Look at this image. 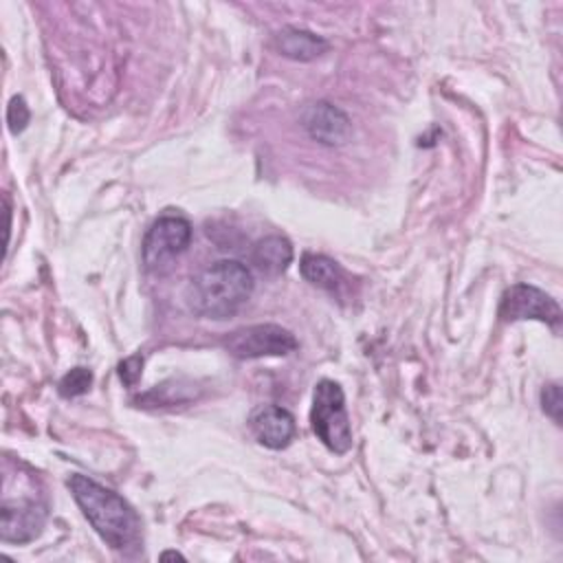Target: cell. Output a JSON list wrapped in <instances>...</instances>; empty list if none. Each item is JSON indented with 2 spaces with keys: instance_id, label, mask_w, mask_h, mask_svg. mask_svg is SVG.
<instances>
[{
  "instance_id": "6da1fadb",
  "label": "cell",
  "mask_w": 563,
  "mask_h": 563,
  "mask_svg": "<svg viewBox=\"0 0 563 563\" xmlns=\"http://www.w3.org/2000/svg\"><path fill=\"white\" fill-rule=\"evenodd\" d=\"M68 488L88 523L112 550L130 552L143 543L141 519L119 493L81 473L68 477Z\"/></svg>"
},
{
  "instance_id": "7a4b0ae2",
  "label": "cell",
  "mask_w": 563,
  "mask_h": 563,
  "mask_svg": "<svg viewBox=\"0 0 563 563\" xmlns=\"http://www.w3.org/2000/svg\"><path fill=\"white\" fill-rule=\"evenodd\" d=\"M253 273L238 260H218L202 268L189 284V308L205 319L233 317L253 295Z\"/></svg>"
},
{
  "instance_id": "3957f363",
  "label": "cell",
  "mask_w": 563,
  "mask_h": 563,
  "mask_svg": "<svg viewBox=\"0 0 563 563\" xmlns=\"http://www.w3.org/2000/svg\"><path fill=\"white\" fill-rule=\"evenodd\" d=\"M310 424L325 449L343 455L352 449V424L345 411V396L339 383L323 378L314 385Z\"/></svg>"
},
{
  "instance_id": "277c9868",
  "label": "cell",
  "mask_w": 563,
  "mask_h": 563,
  "mask_svg": "<svg viewBox=\"0 0 563 563\" xmlns=\"http://www.w3.org/2000/svg\"><path fill=\"white\" fill-rule=\"evenodd\" d=\"M222 345L235 358H262L286 356L299 347V341L290 330L277 323H255L229 332Z\"/></svg>"
},
{
  "instance_id": "5b68a950",
  "label": "cell",
  "mask_w": 563,
  "mask_h": 563,
  "mask_svg": "<svg viewBox=\"0 0 563 563\" xmlns=\"http://www.w3.org/2000/svg\"><path fill=\"white\" fill-rule=\"evenodd\" d=\"M191 235V224L183 216H161L158 220H154L141 244L145 268L158 271L169 264L189 246Z\"/></svg>"
},
{
  "instance_id": "8992f818",
  "label": "cell",
  "mask_w": 563,
  "mask_h": 563,
  "mask_svg": "<svg viewBox=\"0 0 563 563\" xmlns=\"http://www.w3.org/2000/svg\"><path fill=\"white\" fill-rule=\"evenodd\" d=\"M48 519V504L37 495L11 499L4 495L0 508V539L4 543H29L40 537Z\"/></svg>"
},
{
  "instance_id": "52a82bcc",
  "label": "cell",
  "mask_w": 563,
  "mask_h": 563,
  "mask_svg": "<svg viewBox=\"0 0 563 563\" xmlns=\"http://www.w3.org/2000/svg\"><path fill=\"white\" fill-rule=\"evenodd\" d=\"M497 317L501 321H521V319H537L550 325H559L561 308L556 299L530 284H512L506 288L499 301Z\"/></svg>"
},
{
  "instance_id": "ba28073f",
  "label": "cell",
  "mask_w": 563,
  "mask_h": 563,
  "mask_svg": "<svg viewBox=\"0 0 563 563\" xmlns=\"http://www.w3.org/2000/svg\"><path fill=\"white\" fill-rule=\"evenodd\" d=\"M301 125L310 139L328 147H339L352 136L350 117L330 101H314L301 112Z\"/></svg>"
},
{
  "instance_id": "9c48e42d",
  "label": "cell",
  "mask_w": 563,
  "mask_h": 563,
  "mask_svg": "<svg viewBox=\"0 0 563 563\" xmlns=\"http://www.w3.org/2000/svg\"><path fill=\"white\" fill-rule=\"evenodd\" d=\"M249 427L255 440L273 451L286 449L297 431L292 413L279 405H262L255 409L249 418Z\"/></svg>"
},
{
  "instance_id": "30bf717a",
  "label": "cell",
  "mask_w": 563,
  "mask_h": 563,
  "mask_svg": "<svg viewBox=\"0 0 563 563\" xmlns=\"http://www.w3.org/2000/svg\"><path fill=\"white\" fill-rule=\"evenodd\" d=\"M273 46L279 55L295 59V62H312L330 48L328 40H323L321 35H317L312 31L297 29V26H286V29L277 31L273 37Z\"/></svg>"
},
{
  "instance_id": "8fae6325",
  "label": "cell",
  "mask_w": 563,
  "mask_h": 563,
  "mask_svg": "<svg viewBox=\"0 0 563 563\" xmlns=\"http://www.w3.org/2000/svg\"><path fill=\"white\" fill-rule=\"evenodd\" d=\"M251 262L264 275H282L292 262V244L284 235H266L253 244Z\"/></svg>"
},
{
  "instance_id": "7c38bea8",
  "label": "cell",
  "mask_w": 563,
  "mask_h": 563,
  "mask_svg": "<svg viewBox=\"0 0 563 563\" xmlns=\"http://www.w3.org/2000/svg\"><path fill=\"white\" fill-rule=\"evenodd\" d=\"M299 273L306 282L328 292H339L341 286L345 284L343 268L332 257L321 253H303L299 262Z\"/></svg>"
},
{
  "instance_id": "4fadbf2b",
  "label": "cell",
  "mask_w": 563,
  "mask_h": 563,
  "mask_svg": "<svg viewBox=\"0 0 563 563\" xmlns=\"http://www.w3.org/2000/svg\"><path fill=\"white\" fill-rule=\"evenodd\" d=\"M90 385H92V372L88 367H73L57 383V391L64 398H75V396L86 394L90 389Z\"/></svg>"
},
{
  "instance_id": "5bb4252c",
  "label": "cell",
  "mask_w": 563,
  "mask_h": 563,
  "mask_svg": "<svg viewBox=\"0 0 563 563\" xmlns=\"http://www.w3.org/2000/svg\"><path fill=\"white\" fill-rule=\"evenodd\" d=\"M29 121H31V110H29L24 97H20V95L11 97V101H9V106H7V125H9V132H11V134L24 132L26 125H29Z\"/></svg>"
},
{
  "instance_id": "9a60e30c",
  "label": "cell",
  "mask_w": 563,
  "mask_h": 563,
  "mask_svg": "<svg viewBox=\"0 0 563 563\" xmlns=\"http://www.w3.org/2000/svg\"><path fill=\"white\" fill-rule=\"evenodd\" d=\"M541 407L556 424L561 422V387H559V383H550L541 389Z\"/></svg>"
},
{
  "instance_id": "2e32d148",
  "label": "cell",
  "mask_w": 563,
  "mask_h": 563,
  "mask_svg": "<svg viewBox=\"0 0 563 563\" xmlns=\"http://www.w3.org/2000/svg\"><path fill=\"white\" fill-rule=\"evenodd\" d=\"M141 367H143V356L141 354H134V356H128L125 361L119 363V378L125 387H134L136 380L141 378Z\"/></svg>"
},
{
  "instance_id": "e0dca14e",
  "label": "cell",
  "mask_w": 563,
  "mask_h": 563,
  "mask_svg": "<svg viewBox=\"0 0 563 563\" xmlns=\"http://www.w3.org/2000/svg\"><path fill=\"white\" fill-rule=\"evenodd\" d=\"M161 559H163V561H165V559H180V561H183L185 556H183L180 552H176V550H167V552L161 554Z\"/></svg>"
}]
</instances>
